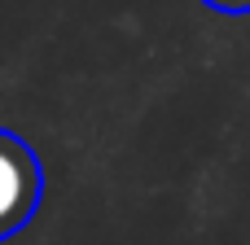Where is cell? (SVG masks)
<instances>
[{
    "label": "cell",
    "mask_w": 250,
    "mask_h": 245,
    "mask_svg": "<svg viewBox=\"0 0 250 245\" xmlns=\"http://www.w3.org/2000/svg\"><path fill=\"white\" fill-rule=\"evenodd\" d=\"M207 9H215V13H250V0H202Z\"/></svg>",
    "instance_id": "7a4b0ae2"
},
{
    "label": "cell",
    "mask_w": 250,
    "mask_h": 245,
    "mask_svg": "<svg viewBox=\"0 0 250 245\" xmlns=\"http://www.w3.org/2000/svg\"><path fill=\"white\" fill-rule=\"evenodd\" d=\"M44 197V167L35 158V149L0 127V241L18 237Z\"/></svg>",
    "instance_id": "6da1fadb"
}]
</instances>
